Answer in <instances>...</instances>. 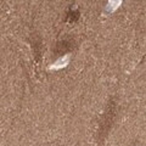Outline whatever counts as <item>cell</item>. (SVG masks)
Listing matches in <instances>:
<instances>
[{"instance_id": "2", "label": "cell", "mask_w": 146, "mask_h": 146, "mask_svg": "<svg viewBox=\"0 0 146 146\" xmlns=\"http://www.w3.org/2000/svg\"><path fill=\"white\" fill-rule=\"evenodd\" d=\"M119 4H122V1H119V0H117V1H110V3L107 4L106 9H105V12H106V13L113 12L118 6H119Z\"/></svg>"}, {"instance_id": "1", "label": "cell", "mask_w": 146, "mask_h": 146, "mask_svg": "<svg viewBox=\"0 0 146 146\" xmlns=\"http://www.w3.org/2000/svg\"><path fill=\"white\" fill-rule=\"evenodd\" d=\"M68 62H70V55H66V56L58 58V60L55 62L54 65L50 66L49 68H50V70H61V68L66 67L68 65Z\"/></svg>"}]
</instances>
